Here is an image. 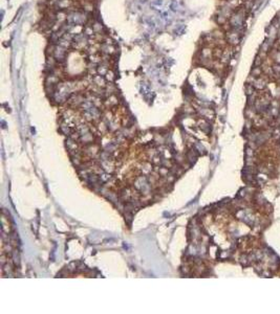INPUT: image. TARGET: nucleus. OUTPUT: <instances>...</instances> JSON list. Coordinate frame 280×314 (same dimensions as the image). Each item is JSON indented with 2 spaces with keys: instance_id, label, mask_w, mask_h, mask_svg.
<instances>
[{
  "instance_id": "f257e3e1",
  "label": "nucleus",
  "mask_w": 280,
  "mask_h": 314,
  "mask_svg": "<svg viewBox=\"0 0 280 314\" xmlns=\"http://www.w3.org/2000/svg\"><path fill=\"white\" fill-rule=\"evenodd\" d=\"M245 13L243 10H237L236 13L232 14V16L230 17L231 28L236 29V31H239V29L242 28L243 22H245Z\"/></svg>"
},
{
  "instance_id": "f03ea898",
  "label": "nucleus",
  "mask_w": 280,
  "mask_h": 314,
  "mask_svg": "<svg viewBox=\"0 0 280 314\" xmlns=\"http://www.w3.org/2000/svg\"><path fill=\"white\" fill-rule=\"evenodd\" d=\"M53 56L55 57V59L57 60V62L63 63L67 59V48L63 47L61 45H56L54 49V54Z\"/></svg>"
},
{
  "instance_id": "7ed1b4c3",
  "label": "nucleus",
  "mask_w": 280,
  "mask_h": 314,
  "mask_svg": "<svg viewBox=\"0 0 280 314\" xmlns=\"http://www.w3.org/2000/svg\"><path fill=\"white\" fill-rule=\"evenodd\" d=\"M226 38L228 40V42L231 44V45H237V44L240 42V35H239L238 31L236 29H231V31H228L226 34Z\"/></svg>"
},
{
  "instance_id": "20e7f679",
  "label": "nucleus",
  "mask_w": 280,
  "mask_h": 314,
  "mask_svg": "<svg viewBox=\"0 0 280 314\" xmlns=\"http://www.w3.org/2000/svg\"><path fill=\"white\" fill-rule=\"evenodd\" d=\"M252 85L254 86V88L256 89H263L266 86V81L264 80V78L258 77L254 80V82L252 83Z\"/></svg>"
},
{
  "instance_id": "39448f33",
  "label": "nucleus",
  "mask_w": 280,
  "mask_h": 314,
  "mask_svg": "<svg viewBox=\"0 0 280 314\" xmlns=\"http://www.w3.org/2000/svg\"><path fill=\"white\" fill-rule=\"evenodd\" d=\"M101 50L104 52V55H111L114 52V47L112 46V44L104 43L101 45Z\"/></svg>"
},
{
  "instance_id": "423d86ee",
  "label": "nucleus",
  "mask_w": 280,
  "mask_h": 314,
  "mask_svg": "<svg viewBox=\"0 0 280 314\" xmlns=\"http://www.w3.org/2000/svg\"><path fill=\"white\" fill-rule=\"evenodd\" d=\"M109 71V68H108V64L107 63H103V64H100L99 66L97 67V73H99L100 76H106V73Z\"/></svg>"
},
{
  "instance_id": "0eeeda50",
  "label": "nucleus",
  "mask_w": 280,
  "mask_h": 314,
  "mask_svg": "<svg viewBox=\"0 0 280 314\" xmlns=\"http://www.w3.org/2000/svg\"><path fill=\"white\" fill-rule=\"evenodd\" d=\"M92 81L98 87H104L106 85V80L103 78V76H95Z\"/></svg>"
},
{
  "instance_id": "6e6552de",
  "label": "nucleus",
  "mask_w": 280,
  "mask_h": 314,
  "mask_svg": "<svg viewBox=\"0 0 280 314\" xmlns=\"http://www.w3.org/2000/svg\"><path fill=\"white\" fill-rule=\"evenodd\" d=\"M71 4V0H59V1H57L56 5L59 7V10H61V8H67Z\"/></svg>"
},
{
  "instance_id": "1a4fd4ad",
  "label": "nucleus",
  "mask_w": 280,
  "mask_h": 314,
  "mask_svg": "<svg viewBox=\"0 0 280 314\" xmlns=\"http://www.w3.org/2000/svg\"><path fill=\"white\" fill-rule=\"evenodd\" d=\"M230 59H231V52L229 49L224 50V52H222V56H221V58H220V61H221L224 64H227V63L230 61Z\"/></svg>"
},
{
  "instance_id": "9d476101",
  "label": "nucleus",
  "mask_w": 280,
  "mask_h": 314,
  "mask_svg": "<svg viewBox=\"0 0 280 314\" xmlns=\"http://www.w3.org/2000/svg\"><path fill=\"white\" fill-rule=\"evenodd\" d=\"M83 34H84V35H85L87 38H89V37H92V36H93V34H95V31H93L92 26H87V27H85V28H84Z\"/></svg>"
},
{
  "instance_id": "9b49d317",
  "label": "nucleus",
  "mask_w": 280,
  "mask_h": 314,
  "mask_svg": "<svg viewBox=\"0 0 280 314\" xmlns=\"http://www.w3.org/2000/svg\"><path fill=\"white\" fill-rule=\"evenodd\" d=\"M261 73H262V68H261V67L255 66V67L253 68V70H252V73H251V75L254 76L255 78H258V77H260V76H261Z\"/></svg>"
},
{
  "instance_id": "f8f14e48",
  "label": "nucleus",
  "mask_w": 280,
  "mask_h": 314,
  "mask_svg": "<svg viewBox=\"0 0 280 314\" xmlns=\"http://www.w3.org/2000/svg\"><path fill=\"white\" fill-rule=\"evenodd\" d=\"M262 63H263V59H262L260 56H257L256 57L255 62H254V66L260 67V66H262Z\"/></svg>"
},
{
  "instance_id": "ddd939ff",
  "label": "nucleus",
  "mask_w": 280,
  "mask_h": 314,
  "mask_svg": "<svg viewBox=\"0 0 280 314\" xmlns=\"http://www.w3.org/2000/svg\"><path fill=\"white\" fill-rule=\"evenodd\" d=\"M92 28H93V31H95V33H99V31H101V29H102V25L100 24L99 22H95V24L92 25Z\"/></svg>"
},
{
  "instance_id": "4468645a",
  "label": "nucleus",
  "mask_w": 280,
  "mask_h": 314,
  "mask_svg": "<svg viewBox=\"0 0 280 314\" xmlns=\"http://www.w3.org/2000/svg\"><path fill=\"white\" fill-rule=\"evenodd\" d=\"M105 77H106V80H107V81H109V82H112V81H113V78H114V75H113V73H112L111 70H109L107 73H106Z\"/></svg>"
}]
</instances>
